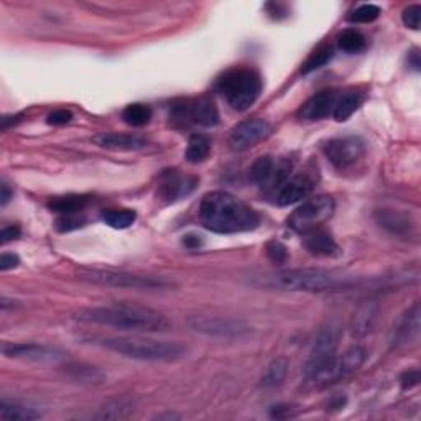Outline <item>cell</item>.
Wrapping results in <instances>:
<instances>
[{"label": "cell", "instance_id": "1", "mask_svg": "<svg viewBox=\"0 0 421 421\" xmlns=\"http://www.w3.org/2000/svg\"><path fill=\"white\" fill-rule=\"evenodd\" d=\"M82 323L111 326L124 331L163 332L171 327V321L163 313L148 306L117 303L97 308H82L75 315Z\"/></svg>", "mask_w": 421, "mask_h": 421}, {"label": "cell", "instance_id": "2", "mask_svg": "<svg viewBox=\"0 0 421 421\" xmlns=\"http://www.w3.org/2000/svg\"><path fill=\"white\" fill-rule=\"evenodd\" d=\"M199 219L207 231L216 234L248 232L260 224V217L251 206L224 191L204 196L199 206Z\"/></svg>", "mask_w": 421, "mask_h": 421}, {"label": "cell", "instance_id": "3", "mask_svg": "<svg viewBox=\"0 0 421 421\" xmlns=\"http://www.w3.org/2000/svg\"><path fill=\"white\" fill-rule=\"evenodd\" d=\"M253 285L272 290H287V292H336L354 285L346 275L329 272L323 268H293L275 273L258 275Z\"/></svg>", "mask_w": 421, "mask_h": 421}, {"label": "cell", "instance_id": "4", "mask_svg": "<svg viewBox=\"0 0 421 421\" xmlns=\"http://www.w3.org/2000/svg\"><path fill=\"white\" fill-rule=\"evenodd\" d=\"M102 349L116 352L119 356L147 362H173L186 356V347L180 342L148 339V337H102L97 341Z\"/></svg>", "mask_w": 421, "mask_h": 421}, {"label": "cell", "instance_id": "5", "mask_svg": "<svg viewBox=\"0 0 421 421\" xmlns=\"http://www.w3.org/2000/svg\"><path fill=\"white\" fill-rule=\"evenodd\" d=\"M367 351L361 346L347 349L342 356L332 354L323 361L305 366V378L315 387H327L351 377L363 366Z\"/></svg>", "mask_w": 421, "mask_h": 421}, {"label": "cell", "instance_id": "6", "mask_svg": "<svg viewBox=\"0 0 421 421\" xmlns=\"http://www.w3.org/2000/svg\"><path fill=\"white\" fill-rule=\"evenodd\" d=\"M217 91L224 96L229 106L239 112L247 111L262 92V80L258 72L248 67H237L227 71L217 81Z\"/></svg>", "mask_w": 421, "mask_h": 421}, {"label": "cell", "instance_id": "7", "mask_svg": "<svg viewBox=\"0 0 421 421\" xmlns=\"http://www.w3.org/2000/svg\"><path fill=\"white\" fill-rule=\"evenodd\" d=\"M77 277H80V280H84V282L102 285V287H112V288L163 290L171 287V283L165 278L150 277V275L116 272V270L82 268L80 270V273H77Z\"/></svg>", "mask_w": 421, "mask_h": 421}, {"label": "cell", "instance_id": "8", "mask_svg": "<svg viewBox=\"0 0 421 421\" xmlns=\"http://www.w3.org/2000/svg\"><path fill=\"white\" fill-rule=\"evenodd\" d=\"M186 324L197 334L216 337V339L239 341L246 339V337L252 334V327L244 323V321L222 318V316L195 315L186 319Z\"/></svg>", "mask_w": 421, "mask_h": 421}, {"label": "cell", "instance_id": "9", "mask_svg": "<svg viewBox=\"0 0 421 421\" xmlns=\"http://www.w3.org/2000/svg\"><path fill=\"white\" fill-rule=\"evenodd\" d=\"M334 199L331 196H318L306 201L290 214L288 227L298 234H306L319 229L334 212Z\"/></svg>", "mask_w": 421, "mask_h": 421}, {"label": "cell", "instance_id": "10", "mask_svg": "<svg viewBox=\"0 0 421 421\" xmlns=\"http://www.w3.org/2000/svg\"><path fill=\"white\" fill-rule=\"evenodd\" d=\"M173 117L183 124H195L199 127H214L219 124V111L207 97L175 104Z\"/></svg>", "mask_w": 421, "mask_h": 421}, {"label": "cell", "instance_id": "11", "mask_svg": "<svg viewBox=\"0 0 421 421\" xmlns=\"http://www.w3.org/2000/svg\"><path fill=\"white\" fill-rule=\"evenodd\" d=\"M324 155L336 168H349L351 165L362 158L366 153V143L359 137H341L332 138L324 147Z\"/></svg>", "mask_w": 421, "mask_h": 421}, {"label": "cell", "instance_id": "12", "mask_svg": "<svg viewBox=\"0 0 421 421\" xmlns=\"http://www.w3.org/2000/svg\"><path fill=\"white\" fill-rule=\"evenodd\" d=\"M272 132V127L267 121H262V119H251V121H246L232 130L231 137H229V145H231L232 150H237V152H244V150H248L253 145L262 142L263 138L268 137V133Z\"/></svg>", "mask_w": 421, "mask_h": 421}, {"label": "cell", "instance_id": "13", "mask_svg": "<svg viewBox=\"0 0 421 421\" xmlns=\"http://www.w3.org/2000/svg\"><path fill=\"white\" fill-rule=\"evenodd\" d=\"M420 305L415 303L395 324L390 336V344L393 349H403V347L417 344L420 339Z\"/></svg>", "mask_w": 421, "mask_h": 421}, {"label": "cell", "instance_id": "14", "mask_svg": "<svg viewBox=\"0 0 421 421\" xmlns=\"http://www.w3.org/2000/svg\"><path fill=\"white\" fill-rule=\"evenodd\" d=\"M2 354L10 359H23V361H35V362H53L63 359L65 354L53 347H46L40 344H32V342H4Z\"/></svg>", "mask_w": 421, "mask_h": 421}, {"label": "cell", "instance_id": "15", "mask_svg": "<svg viewBox=\"0 0 421 421\" xmlns=\"http://www.w3.org/2000/svg\"><path fill=\"white\" fill-rule=\"evenodd\" d=\"M197 185V178L188 175H181L178 171H168L162 176L158 188V197L165 202H175L181 197L193 193Z\"/></svg>", "mask_w": 421, "mask_h": 421}, {"label": "cell", "instance_id": "16", "mask_svg": "<svg viewBox=\"0 0 421 421\" xmlns=\"http://www.w3.org/2000/svg\"><path fill=\"white\" fill-rule=\"evenodd\" d=\"M315 188V178H311L308 173L295 175L288 178L280 186L277 193V204L278 206H290L295 204L301 199H305Z\"/></svg>", "mask_w": 421, "mask_h": 421}, {"label": "cell", "instance_id": "17", "mask_svg": "<svg viewBox=\"0 0 421 421\" xmlns=\"http://www.w3.org/2000/svg\"><path fill=\"white\" fill-rule=\"evenodd\" d=\"M373 217H376L378 226L397 237H408L413 231V221L407 212L395 209H377Z\"/></svg>", "mask_w": 421, "mask_h": 421}, {"label": "cell", "instance_id": "18", "mask_svg": "<svg viewBox=\"0 0 421 421\" xmlns=\"http://www.w3.org/2000/svg\"><path fill=\"white\" fill-rule=\"evenodd\" d=\"M336 99L337 96L334 91H323L313 96L301 107V119H305V121H321V119L332 116Z\"/></svg>", "mask_w": 421, "mask_h": 421}, {"label": "cell", "instance_id": "19", "mask_svg": "<svg viewBox=\"0 0 421 421\" xmlns=\"http://www.w3.org/2000/svg\"><path fill=\"white\" fill-rule=\"evenodd\" d=\"M303 244L315 256L334 257L339 256L341 252L339 246H337L331 234L323 231V229H315V231L303 234Z\"/></svg>", "mask_w": 421, "mask_h": 421}, {"label": "cell", "instance_id": "20", "mask_svg": "<svg viewBox=\"0 0 421 421\" xmlns=\"http://www.w3.org/2000/svg\"><path fill=\"white\" fill-rule=\"evenodd\" d=\"M96 145L107 150H121V152H133L142 150L147 142L138 135L132 133H101L94 137Z\"/></svg>", "mask_w": 421, "mask_h": 421}, {"label": "cell", "instance_id": "21", "mask_svg": "<svg viewBox=\"0 0 421 421\" xmlns=\"http://www.w3.org/2000/svg\"><path fill=\"white\" fill-rule=\"evenodd\" d=\"M341 331L337 329L336 326H329L319 332V336L316 337L313 351H311V356L306 363H315L323 361V359L336 354L337 342H339Z\"/></svg>", "mask_w": 421, "mask_h": 421}, {"label": "cell", "instance_id": "22", "mask_svg": "<svg viewBox=\"0 0 421 421\" xmlns=\"http://www.w3.org/2000/svg\"><path fill=\"white\" fill-rule=\"evenodd\" d=\"M275 170H277V162L272 157H268V155H265V157H260L253 162L251 171H248V178L257 186L270 188L275 176Z\"/></svg>", "mask_w": 421, "mask_h": 421}, {"label": "cell", "instance_id": "23", "mask_svg": "<svg viewBox=\"0 0 421 421\" xmlns=\"http://www.w3.org/2000/svg\"><path fill=\"white\" fill-rule=\"evenodd\" d=\"M362 104V96L356 91L344 92L342 96H337L334 109H332V117L336 119L337 122H346L352 114H354L359 106Z\"/></svg>", "mask_w": 421, "mask_h": 421}, {"label": "cell", "instance_id": "24", "mask_svg": "<svg viewBox=\"0 0 421 421\" xmlns=\"http://www.w3.org/2000/svg\"><path fill=\"white\" fill-rule=\"evenodd\" d=\"M377 306L373 303H366L356 311L354 318L351 323V331L354 336H366L372 329L373 321H376Z\"/></svg>", "mask_w": 421, "mask_h": 421}, {"label": "cell", "instance_id": "25", "mask_svg": "<svg viewBox=\"0 0 421 421\" xmlns=\"http://www.w3.org/2000/svg\"><path fill=\"white\" fill-rule=\"evenodd\" d=\"M41 413L38 410L25 407L20 403H10L4 402L0 403V420L4 421H30L40 418Z\"/></svg>", "mask_w": 421, "mask_h": 421}, {"label": "cell", "instance_id": "26", "mask_svg": "<svg viewBox=\"0 0 421 421\" xmlns=\"http://www.w3.org/2000/svg\"><path fill=\"white\" fill-rule=\"evenodd\" d=\"M133 413V403L130 400L121 398V400H112L104 405L102 408H99V412L94 415L97 420H122L129 418L130 415Z\"/></svg>", "mask_w": 421, "mask_h": 421}, {"label": "cell", "instance_id": "27", "mask_svg": "<svg viewBox=\"0 0 421 421\" xmlns=\"http://www.w3.org/2000/svg\"><path fill=\"white\" fill-rule=\"evenodd\" d=\"M211 138L207 135L195 133L191 135L188 148H186V160L190 163H201L207 158V155L211 152Z\"/></svg>", "mask_w": 421, "mask_h": 421}, {"label": "cell", "instance_id": "28", "mask_svg": "<svg viewBox=\"0 0 421 421\" xmlns=\"http://www.w3.org/2000/svg\"><path fill=\"white\" fill-rule=\"evenodd\" d=\"M86 196H63L56 197L50 202V209L58 212L61 216H70V214H80V212L87 206Z\"/></svg>", "mask_w": 421, "mask_h": 421}, {"label": "cell", "instance_id": "29", "mask_svg": "<svg viewBox=\"0 0 421 421\" xmlns=\"http://www.w3.org/2000/svg\"><path fill=\"white\" fill-rule=\"evenodd\" d=\"M288 367H290V363L285 357L275 359V361L270 362V366L267 367V371H265V373H263L262 386L267 388L282 386L285 378H287Z\"/></svg>", "mask_w": 421, "mask_h": 421}, {"label": "cell", "instance_id": "30", "mask_svg": "<svg viewBox=\"0 0 421 421\" xmlns=\"http://www.w3.org/2000/svg\"><path fill=\"white\" fill-rule=\"evenodd\" d=\"M337 45L346 53H361L367 48V40L359 30L347 28L337 36Z\"/></svg>", "mask_w": 421, "mask_h": 421}, {"label": "cell", "instance_id": "31", "mask_svg": "<svg viewBox=\"0 0 421 421\" xmlns=\"http://www.w3.org/2000/svg\"><path fill=\"white\" fill-rule=\"evenodd\" d=\"M124 122L129 124L132 127H143L147 126L152 119V109L145 104H130L122 112Z\"/></svg>", "mask_w": 421, "mask_h": 421}, {"label": "cell", "instance_id": "32", "mask_svg": "<svg viewBox=\"0 0 421 421\" xmlns=\"http://www.w3.org/2000/svg\"><path fill=\"white\" fill-rule=\"evenodd\" d=\"M137 219V214L132 209H107L102 214V221L112 229H127Z\"/></svg>", "mask_w": 421, "mask_h": 421}, {"label": "cell", "instance_id": "33", "mask_svg": "<svg viewBox=\"0 0 421 421\" xmlns=\"http://www.w3.org/2000/svg\"><path fill=\"white\" fill-rule=\"evenodd\" d=\"M332 56H334V48H332L331 45L319 46V48L315 50L310 58L306 60V63L303 65V67H301V72H303V75H308V72L319 70V67H323L324 65L329 63Z\"/></svg>", "mask_w": 421, "mask_h": 421}, {"label": "cell", "instance_id": "34", "mask_svg": "<svg viewBox=\"0 0 421 421\" xmlns=\"http://www.w3.org/2000/svg\"><path fill=\"white\" fill-rule=\"evenodd\" d=\"M381 17V9L373 4H363L349 15V20L354 23H371Z\"/></svg>", "mask_w": 421, "mask_h": 421}, {"label": "cell", "instance_id": "35", "mask_svg": "<svg viewBox=\"0 0 421 421\" xmlns=\"http://www.w3.org/2000/svg\"><path fill=\"white\" fill-rule=\"evenodd\" d=\"M71 368V376L80 382H86V383H99L104 381V376L99 371H96L94 367H82V366H76V367H70Z\"/></svg>", "mask_w": 421, "mask_h": 421}, {"label": "cell", "instance_id": "36", "mask_svg": "<svg viewBox=\"0 0 421 421\" xmlns=\"http://www.w3.org/2000/svg\"><path fill=\"white\" fill-rule=\"evenodd\" d=\"M86 219L81 217L80 214H70V216H61L58 221H56V229L61 232H70L72 229L82 227L84 226Z\"/></svg>", "mask_w": 421, "mask_h": 421}, {"label": "cell", "instance_id": "37", "mask_svg": "<svg viewBox=\"0 0 421 421\" xmlns=\"http://www.w3.org/2000/svg\"><path fill=\"white\" fill-rule=\"evenodd\" d=\"M403 23L412 30H420L421 22V7L420 5H410L408 9L403 10Z\"/></svg>", "mask_w": 421, "mask_h": 421}, {"label": "cell", "instance_id": "38", "mask_svg": "<svg viewBox=\"0 0 421 421\" xmlns=\"http://www.w3.org/2000/svg\"><path fill=\"white\" fill-rule=\"evenodd\" d=\"M267 256L273 260V262L282 263L287 260V248L280 242H270L267 246Z\"/></svg>", "mask_w": 421, "mask_h": 421}, {"label": "cell", "instance_id": "39", "mask_svg": "<svg viewBox=\"0 0 421 421\" xmlns=\"http://www.w3.org/2000/svg\"><path fill=\"white\" fill-rule=\"evenodd\" d=\"M71 119H72V114L70 111H66V109H60V111L51 112L48 119H46V122H48L50 126H65V124L71 122Z\"/></svg>", "mask_w": 421, "mask_h": 421}, {"label": "cell", "instance_id": "40", "mask_svg": "<svg viewBox=\"0 0 421 421\" xmlns=\"http://www.w3.org/2000/svg\"><path fill=\"white\" fill-rule=\"evenodd\" d=\"M20 237V227L18 226H7L2 229V232H0V242L4 244H9L10 241H15V239Z\"/></svg>", "mask_w": 421, "mask_h": 421}, {"label": "cell", "instance_id": "41", "mask_svg": "<svg viewBox=\"0 0 421 421\" xmlns=\"http://www.w3.org/2000/svg\"><path fill=\"white\" fill-rule=\"evenodd\" d=\"M18 263H20V258L15 256V253H2V257H0V270H2V272L15 268Z\"/></svg>", "mask_w": 421, "mask_h": 421}, {"label": "cell", "instance_id": "42", "mask_svg": "<svg viewBox=\"0 0 421 421\" xmlns=\"http://www.w3.org/2000/svg\"><path fill=\"white\" fill-rule=\"evenodd\" d=\"M400 382H402V387L403 388H412L415 386H418L420 382V372L418 371H408L405 372L402 378H400Z\"/></svg>", "mask_w": 421, "mask_h": 421}, {"label": "cell", "instance_id": "43", "mask_svg": "<svg viewBox=\"0 0 421 421\" xmlns=\"http://www.w3.org/2000/svg\"><path fill=\"white\" fill-rule=\"evenodd\" d=\"M273 418H290L293 417V407L290 405H278V407H272V412H270Z\"/></svg>", "mask_w": 421, "mask_h": 421}, {"label": "cell", "instance_id": "44", "mask_svg": "<svg viewBox=\"0 0 421 421\" xmlns=\"http://www.w3.org/2000/svg\"><path fill=\"white\" fill-rule=\"evenodd\" d=\"M13 196V191L10 190V186L7 183H2V186H0V202H2V206L7 204V202L12 199Z\"/></svg>", "mask_w": 421, "mask_h": 421}, {"label": "cell", "instance_id": "45", "mask_svg": "<svg viewBox=\"0 0 421 421\" xmlns=\"http://www.w3.org/2000/svg\"><path fill=\"white\" fill-rule=\"evenodd\" d=\"M183 244L190 248H197L199 246H202V241L197 236H186L183 239Z\"/></svg>", "mask_w": 421, "mask_h": 421}]
</instances>
